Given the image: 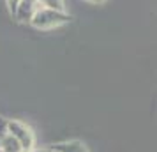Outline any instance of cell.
Instances as JSON below:
<instances>
[{
    "mask_svg": "<svg viewBox=\"0 0 157 152\" xmlns=\"http://www.w3.org/2000/svg\"><path fill=\"white\" fill-rule=\"evenodd\" d=\"M71 21V16L67 13H60V11H53V9H44L39 7L37 13L32 16L30 20V25L36 27L39 30H46V29H55V27H60V25H65V23Z\"/></svg>",
    "mask_w": 157,
    "mask_h": 152,
    "instance_id": "6da1fadb",
    "label": "cell"
},
{
    "mask_svg": "<svg viewBox=\"0 0 157 152\" xmlns=\"http://www.w3.org/2000/svg\"><path fill=\"white\" fill-rule=\"evenodd\" d=\"M7 133L18 140V143L21 145L23 152L34 150V133H32V129L29 126H25L23 122H18V120H9Z\"/></svg>",
    "mask_w": 157,
    "mask_h": 152,
    "instance_id": "7a4b0ae2",
    "label": "cell"
},
{
    "mask_svg": "<svg viewBox=\"0 0 157 152\" xmlns=\"http://www.w3.org/2000/svg\"><path fill=\"white\" fill-rule=\"evenodd\" d=\"M39 7H41L39 0H20L13 14L16 16V20H18V21L30 23L32 16L37 13V9H39Z\"/></svg>",
    "mask_w": 157,
    "mask_h": 152,
    "instance_id": "3957f363",
    "label": "cell"
},
{
    "mask_svg": "<svg viewBox=\"0 0 157 152\" xmlns=\"http://www.w3.org/2000/svg\"><path fill=\"white\" fill-rule=\"evenodd\" d=\"M51 149H55L57 152H88L85 145L81 143V142H78V140L55 143V145H51Z\"/></svg>",
    "mask_w": 157,
    "mask_h": 152,
    "instance_id": "277c9868",
    "label": "cell"
},
{
    "mask_svg": "<svg viewBox=\"0 0 157 152\" xmlns=\"http://www.w3.org/2000/svg\"><path fill=\"white\" fill-rule=\"evenodd\" d=\"M0 150L2 152H23L21 145L18 143V140L11 134H4L0 138Z\"/></svg>",
    "mask_w": 157,
    "mask_h": 152,
    "instance_id": "5b68a950",
    "label": "cell"
},
{
    "mask_svg": "<svg viewBox=\"0 0 157 152\" xmlns=\"http://www.w3.org/2000/svg\"><path fill=\"white\" fill-rule=\"evenodd\" d=\"M39 4H41V7H44V9H53V11L65 13L64 0H39Z\"/></svg>",
    "mask_w": 157,
    "mask_h": 152,
    "instance_id": "8992f818",
    "label": "cell"
},
{
    "mask_svg": "<svg viewBox=\"0 0 157 152\" xmlns=\"http://www.w3.org/2000/svg\"><path fill=\"white\" fill-rule=\"evenodd\" d=\"M18 2H20V0H7V6H9V11H11V13H14Z\"/></svg>",
    "mask_w": 157,
    "mask_h": 152,
    "instance_id": "52a82bcc",
    "label": "cell"
},
{
    "mask_svg": "<svg viewBox=\"0 0 157 152\" xmlns=\"http://www.w3.org/2000/svg\"><path fill=\"white\" fill-rule=\"evenodd\" d=\"M30 152H57V150L50 147V149H37V150H30Z\"/></svg>",
    "mask_w": 157,
    "mask_h": 152,
    "instance_id": "ba28073f",
    "label": "cell"
},
{
    "mask_svg": "<svg viewBox=\"0 0 157 152\" xmlns=\"http://www.w3.org/2000/svg\"><path fill=\"white\" fill-rule=\"evenodd\" d=\"M86 2H92V4H101V2H104V0H86Z\"/></svg>",
    "mask_w": 157,
    "mask_h": 152,
    "instance_id": "9c48e42d",
    "label": "cell"
},
{
    "mask_svg": "<svg viewBox=\"0 0 157 152\" xmlns=\"http://www.w3.org/2000/svg\"><path fill=\"white\" fill-rule=\"evenodd\" d=\"M0 152H2V150H0Z\"/></svg>",
    "mask_w": 157,
    "mask_h": 152,
    "instance_id": "30bf717a",
    "label": "cell"
}]
</instances>
